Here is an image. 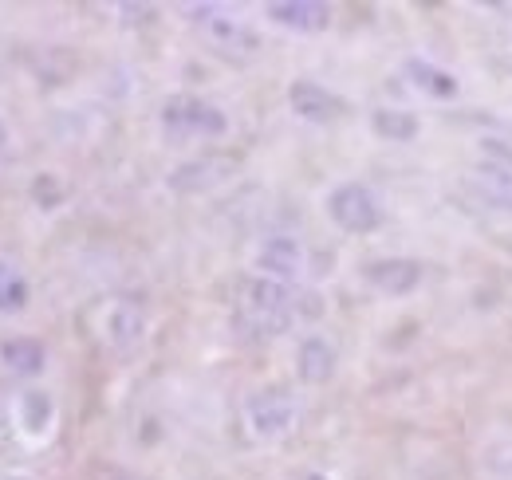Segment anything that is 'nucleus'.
I'll return each instance as SVG.
<instances>
[{
	"label": "nucleus",
	"mask_w": 512,
	"mask_h": 480,
	"mask_svg": "<svg viewBox=\"0 0 512 480\" xmlns=\"http://www.w3.org/2000/svg\"><path fill=\"white\" fill-rule=\"evenodd\" d=\"M241 315L256 335H284L292 323V288L268 276H253L241 296Z\"/></svg>",
	"instance_id": "nucleus-1"
},
{
	"label": "nucleus",
	"mask_w": 512,
	"mask_h": 480,
	"mask_svg": "<svg viewBox=\"0 0 512 480\" xmlns=\"http://www.w3.org/2000/svg\"><path fill=\"white\" fill-rule=\"evenodd\" d=\"M162 130L174 142H193V138H221L229 130V119L221 107L197 99V95H170L162 103Z\"/></svg>",
	"instance_id": "nucleus-2"
},
{
	"label": "nucleus",
	"mask_w": 512,
	"mask_h": 480,
	"mask_svg": "<svg viewBox=\"0 0 512 480\" xmlns=\"http://www.w3.org/2000/svg\"><path fill=\"white\" fill-rule=\"evenodd\" d=\"M327 213L343 233H375L383 225V205H379L375 189H367L363 181L335 185L327 197Z\"/></svg>",
	"instance_id": "nucleus-3"
},
{
	"label": "nucleus",
	"mask_w": 512,
	"mask_h": 480,
	"mask_svg": "<svg viewBox=\"0 0 512 480\" xmlns=\"http://www.w3.org/2000/svg\"><path fill=\"white\" fill-rule=\"evenodd\" d=\"M245 418H249V429H253L260 441H276V437H284V433L296 429L300 406H296V398L284 386H272V390H260V394L249 398Z\"/></svg>",
	"instance_id": "nucleus-4"
},
{
	"label": "nucleus",
	"mask_w": 512,
	"mask_h": 480,
	"mask_svg": "<svg viewBox=\"0 0 512 480\" xmlns=\"http://www.w3.org/2000/svg\"><path fill=\"white\" fill-rule=\"evenodd\" d=\"M237 166H241V162H237L233 154L213 150V154H205V158H193L186 166H178V170L170 174V189H178V193H205V189H213V185L233 178Z\"/></svg>",
	"instance_id": "nucleus-5"
},
{
	"label": "nucleus",
	"mask_w": 512,
	"mask_h": 480,
	"mask_svg": "<svg viewBox=\"0 0 512 480\" xmlns=\"http://www.w3.org/2000/svg\"><path fill=\"white\" fill-rule=\"evenodd\" d=\"M422 276H426V268L410 256H383V260L367 264V284L383 296H410L422 284Z\"/></svg>",
	"instance_id": "nucleus-6"
},
{
	"label": "nucleus",
	"mask_w": 512,
	"mask_h": 480,
	"mask_svg": "<svg viewBox=\"0 0 512 480\" xmlns=\"http://www.w3.org/2000/svg\"><path fill=\"white\" fill-rule=\"evenodd\" d=\"M256 268L260 276L268 280H280V284H292L300 272H304V244L296 237H268L256 252Z\"/></svg>",
	"instance_id": "nucleus-7"
},
{
	"label": "nucleus",
	"mask_w": 512,
	"mask_h": 480,
	"mask_svg": "<svg viewBox=\"0 0 512 480\" xmlns=\"http://www.w3.org/2000/svg\"><path fill=\"white\" fill-rule=\"evenodd\" d=\"M264 12L272 24L288 32H323L331 24V4H320V0H276Z\"/></svg>",
	"instance_id": "nucleus-8"
},
{
	"label": "nucleus",
	"mask_w": 512,
	"mask_h": 480,
	"mask_svg": "<svg viewBox=\"0 0 512 480\" xmlns=\"http://www.w3.org/2000/svg\"><path fill=\"white\" fill-rule=\"evenodd\" d=\"M288 103L304 122H331L343 115V99L331 95L320 83H312V79H296L288 87Z\"/></svg>",
	"instance_id": "nucleus-9"
},
{
	"label": "nucleus",
	"mask_w": 512,
	"mask_h": 480,
	"mask_svg": "<svg viewBox=\"0 0 512 480\" xmlns=\"http://www.w3.org/2000/svg\"><path fill=\"white\" fill-rule=\"evenodd\" d=\"M146 335V315L142 307L130 300H115L103 315V339L115 347V351H130L138 339Z\"/></svg>",
	"instance_id": "nucleus-10"
},
{
	"label": "nucleus",
	"mask_w": 512,
	"mask_h": 480,
	"mask_svg": "<svg viewBox=\"0 0 512 480\" xmlns=\"http://www.w3.org/2000/svg\"><path fill=\"white\" fill-rule=\"evenodd\" d=\"M193 12L205 16L201 24H205V32H209V40H213L217 48H225V52H253L256 48V32L245 20L225 16L221 8H193Z\"/></svg>",
	"instance_id": "nucleus-11"
},
{
	"label": "nucleus",
	"mask_w": 512,
	"mask_h": 480,
	"mask_svg": "<svg viewBox=\"0 0 512 480\" xmlns=\"http://www.w3.org/2000/svg\"><path fill=\"white\" fill-rule=\"evenodd\" d=\"M296 374L312 386H323L331 374H335V347L323 339V335H308L296 351Z\"/></svg>",
	"instance_id": "nucleus-12"
},
{
	"label": "nucleus",
	"mask_w": 512,
	"mask_h": 480,
	"mask_svg": "<svg viewBox=\"0 0 512 480\" xmlns=\"http://www.w3.org/2000/svg\"><path fill=\"white\" fill-rule=\"evenodd\" d=\"M0 362H4L12 374H20V378H32V374H40V370H44V362H48V351H44V343H40V339L16 335V339L0 343Z\"/></svg>",
	"instance_id": "nucleus-13"
},
{
	"label": "nucleus",
	"mask_w": 512,
	"mask_h": 480,
	"mask_svg": "<svg viewBox=\"0 0 512 480\" xmlns=\"http://www.w3.org/2000/svg\"><path fill=\"white\" fill-rule=\"evenodd\" d=\"M406 75L418 83V91H426V95H434V99H457V79L442 71L438 63H426V60H410L406 63Z\"/></svg>",
	"instance_id": "nucleus-14"
},
{
	"label": "nucleus",
	"mask_w": 512,
	"mask_h": 480,
	"mask_svg": "<svg viewBox=\"0 0 512 480\" xmlns=\"http://www.w3.org/2000/svg\"><path fill=\"white\" fill-rule=\"evenodd\" d=\"M371 126H375V134L386 138V142H410V138H418V119L410 111H375Z\"/></svg>",
	"instance_id": "nucleus-15"
},
{
	"label": "nucleus",
	"mask_w": 512,
	"mask_h": 480,
	"mask_svg": "<svg viewBox=\"0 0 512 480\" xmlns=\"http://www.w3.org/2000/svg\"><path fill=\"white\" fill-rule=\"evenodd\" d=\"M28 303V280L20 276V268L0 264V315H12Z\"/></svg>",
	"instance_id": "nucleus-16"
},
{
	"label": "nucleus",
	"mask_w": 512,
	"mask_h": 480,
	"mask_svg": "<svg viewBox=\"0 0 512 480\" xmlns=\"http://www.w3.org/2000/svg\"><path fill=\"white\" fill-rule=\"evenodd\" d=\"M20 421H24V429H28V433H44V429H48V421H52V398H48V394H40V390L24 394V402H20Z\"/></svg>",
	"instance_id": "nucleus-17"
},
{
	"label": "nucleus",
	"mask_w": 512,
	"mask_h": 480,
	"mask_svg": "<svg viewBox=\"0 0 512 480\" xmlns=\"http://www.w3.org/2000/svg\"><path fill=\"white\" fill-rule=\"evenodd\" d=\"M32 197H36L44 209H56V205L64 201V185H60V178H56V174H40V178H36V185H32Z\"/></svg>",
	"instance_id": "nucleus-18"
},
{
	"label": "nucleus",
	"mask_w": 512,
	"mask_h": 480,
	"mask_svg": "<svg viewBox=\"0 0 512 480\" xmlns=\"http://www.w3.org/2000/svg\"><path fill=\"white\" fill-rule=\"evenodd\" d=\"M481 178L489 181V185H497L501 189V197L512 205V170H505V166H493V162H485L481 166Z\"/></svg>",
	"instance_id": "nucleus-19"
},
{
	"label": "nucleus",
	"mask_w": 512,
	"mask_h": 480,
	"mask_svg": "<svg viewBox=\"0 0 512 480\" xmlns=\"http://www.w3.org/2000/svg\"><path fill=\"white\" fill-rule=\"evenodd\" d=\"M481 146H485V154H489V162H493V166L512 170V146L505 142V138H485Z\"/></svg>",
	"instance_id": "nucleus-20"
},
{
	"label": "nucleus",
	"mask_w": 512,
	"mask_h": 480,
	"mask_svg": "<svg viewBox=\"0 0 512 480\" xmlns=\"http://www.w3.org/2000/svg\"><path fill=\"white\" fill-rule=\"evenodd\" d=\"M4 142H8V134H4V122H0V150H4Z\"/></svg>",
	"instance_id": "nucleus-21"
},
{
	"label": "nucleus",
	"mask_w": 512,
	"mask_h": 480,
	"mask_svg": "<svg viewBox=\"0 0 512 480\" xmlns=\"http://www.w3.org/2000/svg\"><path fill=\"white\" fill-rule=\"evenodd\" d=\"M304 480H327V477H323V473H312V477H304Z\"/></svg>",
	"instance_id": "nucleus-22"
},
{
	"label": "nucleus",
	"mask_w": 512,
	"mask_h": 480,
	"mask_svg": "<svg viewBox=\"0 0 512 480\" xmlns=\"http://www.w3.org/2000/svg\"><path fill=\"white\" fill-rule=\"evenodd\" d=\"M4 480H28V477H4Z\"/></svg>",
	"instance_id": "nucleus-23"
}]
</instances>
